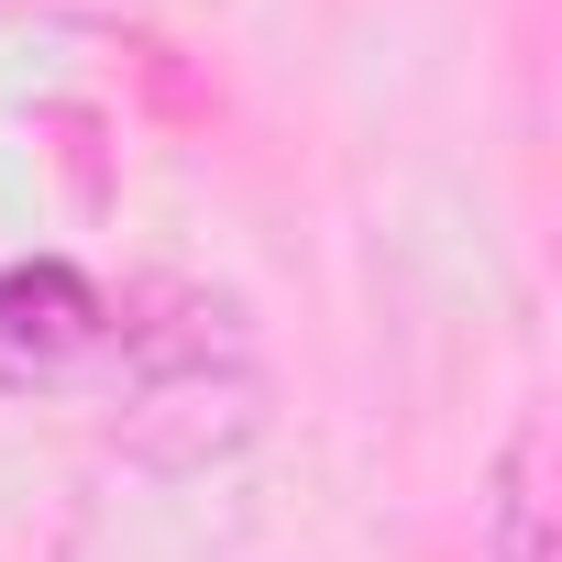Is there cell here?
I'll return each instance as SVG.
<instances>
[{"label": "cell", "mask_w": 562, "mask_h": 562, "mask_svg": "<svg viewBox=\"0 0 562 562\" xmlns=\"http://www.w3.org/2000/svg\"><path fill=\"white\" fill-rule=\"evenodd\" d=\"M111 441L155 474L232 463L265 430V353L232 288L199 276H144L133 299H111Z\"/></svg>", "instance_id": "obj_1"}, {"label": "cell", "mask_w": 562, "mask_h": 562, "mask_svg": "<svg viewBox=\"0 0 562 562\" xmlns=\"http://www.w3.org/2000/svg\"><path fill=\"white\" fill-rule=\"evenodd\" d=\"M111 342V299L67 254L0 265V386H67L78 364H100Z\"/></svg>", "instance_id": "obj_2"}, {"label": "cell", "mask_w": 562, "mask_h": 562, "mask_svg": "<svg viewBox=\"0 0 562 562\" xmlns=\"http://www.w3.org/2000/svg\"><path fill=\"white\" fill-rule=\"evenodd\" d=\"M485 562H551V419L540 408L485 463Z\"/></svg>", "instance_id": "obj_3"}]
</instances>
